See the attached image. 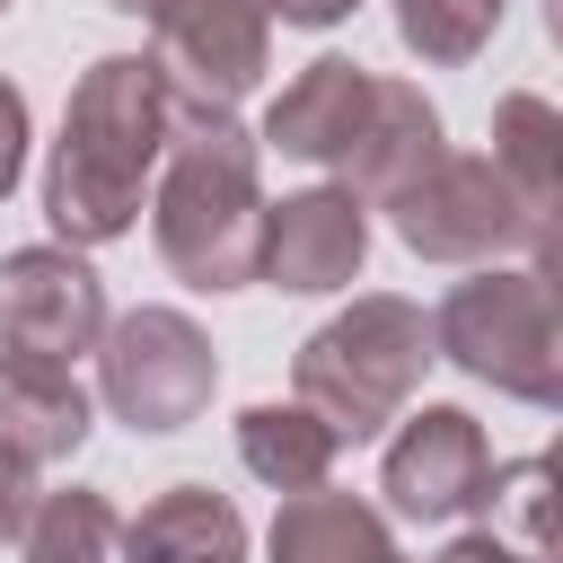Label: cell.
Listing matches in <instances>:
<instances>
[{"label":"cell","instance_id":"9c48e42d","mask_svg":"<svg viewBox=\"0 0 563 563\" xmlns=\"http://www.w3.org/2000/svg\"><path fill=\"white\" fill-rule=\"evenodd\" d=\"M484 466H493V449H484L475 413H457V405H422V413H405L378 493H387L396 519L449 528V519H466V510L484 501Z\"/></svg>","mask_w":563,"mask_h":563},{"label":"cell","instance_id":"8992f818","mask_svg":"<svg viewBox=\"0 0 563 563\" xmlns=\"http://www.w3.org/2000/svg\"><path fill=\"white\" fill-rule=\"evenodd\" d=\"M387 211H396V238H405L413 255L484 264V255H501V246H537V273H554V238L528 229V211L510 202V185H501L493 158H449V150H440Z\"/></svg>","mask_w":563,"mask_h":563},{"label":"cell","instance_id":"d6986e66","mask_svg":"<svg viewBox=\"0 0 563 563\" xmlns=\"http://www.w3.org/2000/svg\"><path fill=\"white\" fill-rule=\"evenodd\" d=\"M554 457H519V466H484V501L475 510H493V519H510V537H519V554H537V563H554Z\"/></svg>","mask_w":563,"mask_h":563},{"label":"cell","instance_id":"277c9868","mask_svg":"<svg viewBox=\"0 0 563 563\" xmlns=\"http://www.w3.org/2000/svg\"><path fill=\"white\" fill-rule=\"evenodd\" d=\"M431 343L466 378H484V387H501L519 405H554L563 396L554 273H475V282H457L440 299V317H431Z\"/></svg>","mask_w":563,"mask_h":563},{"label":"cell","instance_id":"7a4b0ae2","mask_svg":"<svg viewBox=\"0 0 563 563\" xmlns=\"http://www.w3.org/2000/svg\"><path fill=\"white\" fill-rule=\"evenodd\" d=\"M167 176H158V255L194 290H246L264 255V194H255V141L229 114H185L167 123Z\"/></svg>","mask_w":563,"mask_h":563},{"label":"cell","instance_id":"7402d4cb","mask_svg":"<svg viewBox=\"0 0 563 563\" xmlns=\"http://www.w3.org/2000/svg\"><path fill=\"white\" fill-rule=\"evenodd\" d=\"M18 167H26V97L0 79V194L18 185Z\"/></svg>","mask_w":563,"mask_h":563},{"label":"cell","instance_id":"30bf717a","mask_svg":"<svg viewBox=\"0 0 563 563\" xmlns=\"http://www.w3.org/2000/svg\"><path fill=\"white\" fill-rule=\"evenodd\" d=\"M361 246H369V220L343 185H317V194H290L264 211V255H255V282L273 290H343L361 273Z\"/></svg>","mask_w":563,"mask_h":563},{"label":"cell","instance_id":"5b68a950","mask_svg":"<svg viewBox=\"0 0 563 563\" xmlns=\"http://www.w3.org/2000/svg\"><path fill=\"white\" fill-rule=\"evenodd\" d=\"M97 387H106V405H114L132 431H185V422L211 405L220 361H211V343H202L194 317H176V308H132V317H114V325L97 334Z\"/></svg>","mask_w":563,"mask_h":563},{"label":"cell","instance_id":"484cf974","mask_svg":"<svg viewBox=\"0 0 563 563\" xmlns=\"http://www.w3.org/2000/svg\"><path fill=\"white\" fill-rule=\"evenodd\" d=\"M0 9H9V0H0Z\"/></svg>","mask_w":563,"mask_h":563},{"label":"cell","instance_id":"4fadbf2b","mask_svg":"<svg viewBox=\"0 0 563 563\" xmlns=\"http://www.w3.org/2000/svg\"><path fill=\"white\" fill-rule=\"evenodd\" d=\"M114 563H246V519L211 484H167L141 519H114Z\"/></svg>","mask_w":563,"mask_h":563},{"label":"cell","instance_id":"7c38bea8","mask_svg":"<svg viewBox=\"0 0 563 563\" xmlns=\"http://www.w3.org/2000/svg\"><path fill=\"white\" fill-rule=\"evenodd\" d=\"M361 106H369V70L325 53V62H308V70L264 106V150L308 158V167H334L343 141L361 132Z\"/></svg>","mask_w":563,"mask_h":563},{"label":"cell","instance_id":"8fae6325","mask_svg":"<svg viewBox=\"0 0 563 563\" xmlns=\"http://www.w3.org/2000/svg\"><path fill=\"white\" fill-rule=\"evenodd\" d=\"M440 158V114L413 79H369V106H361V132L343 141L334 176L352 202H396L422 167Z\"/></svg>","mask_w":563,"mask_h":563},{"label":"cell","instance_id":"e0dca14e","mask_svg":"<svg viewBox=\"0 0 563 563\" xmlns=\"http://www.w3.org/2000/svg\"><path fill=\"white\" fill-rule=\"evenodd\" d=\"M334 449H343V440H334L308 405H246V413H238V457H246V475H264L273 493L325 484Z\"/></svg>","mask_w":563,"mask_h":563},{"label":"cell","instance_id":"cb8c5ba5","mask_svg":"<svg viewBox=\"0 0 563 563\" xmlns=\"http://www.w3.org/2000/svg\"><path fill=\"white\" fill-rule=\"evenodd\" d=\"M282 26H334V18H352L361 0H264Z\"/></svg>","mask_w":563,"mask_h":563},{"label":"cell","instance_id":"52a82bcc","mask_svg":"<svg viewBox=\"0 0 563 563\" xmlns=\"http://www.w3.org/2000/svg\"><path fill=\"white\" fill-rule=\"evenodd\" d=\"M150 26H158L150 70L185 114H229L264 79V35H273L264 0H158Z\"/></svg>","mask_w":563,"mask_h":563},{"label":"cell","instance_id":"2e32d148","mask_svg":"<svg viewBox=\"0 0 563 563\" xmlns=\"http://www.w3.org/2000/svg\"><path fill=\"white\" fill-rule=\"evenodd\" d=\"M554 141H563V123H554L545 97L519 88V97L493 106V167H501V185H510V202L528 211L537 238H554Z\"/></svg>","mask_w":563,"mask_h":563},{"label":"cell","instance_id":"ac0fdd59","mask_svg":"<svg viewBox=\"0 0 563 563\" xmlns=\"http://www.w3.org/2000/svg\"><path fill=\"white\" fill-rule=\"evenodd\" d=\"M26 563H114V510L106 493H44L26 519Z\"/></svg>","mask_w":563,"mask_h":563},{"label":"cell","instance_id":"44dd1931","mask_svg":"<svg viewBox=\"0 0 563 563\" xmlns=\"http://www.w3.org/2000/svg\"><path fill=\"white\" fill-rule=\"evenodd\" d=\"M35 501H44V493H35V466H26L18 449H0V545H18V537H26Z\"/></svg>","mask_w":563,"mask_h":563},{"label":"cell","instance_id":"ba28073f","mask_svg":"<svg viewBox=\"0 0 563 563\" xmlns=\"http://www.w3.org/2000/svg\"><path fill=\"white\" fill-rule=\"evenodd\" d=\"M106 334V282L79 264V246H18L0 255V352L70 369Z\"/></svg>","mask_w":563,"mask_h":563},{"label":"cell","instance_id":"3957f363","mask_svg":"<svg viewBox=\"0 0 563 563\" xmlns=\"http://www.w3.org/2000/svg\"><path fill=\"white\" fill-rule=\"evenodd\" d=\"M422 361H431L422 308H405V299H352L334 325H317L299 343V405L334 440H378L405 413Z\"/></svg>","mask_w":563,"mask_h":563},{"label":"cell","instance_id":"5bb4252c","mask_svg":"<svg viewBox=\"0 0 563 563\" xmlns=\"http://www.w3.org/2000/svg\"><path fill=\"white\" fill-rule=\"evenodd\" d=\"M88 440V387L53 361H9L0 352V449H18L26 466H53Z\"/></svg>","mask_w":563,"mask_h":563},{"label":"cell","instance_id":"9a60e30c","mask_svg":"<svg viewBox=\"0 0 563 563\" xmlns=\"http://www.w3.org/2000/svg\"><path fill=\"white\" fill-rule=\"evenodd\" d=\"M273 563H405V554H396V537L369 501H352L334 484H308L273 519Z\"/></svg>","mask_w":563,"mask_h":563},{"label":"cell","instance_id":"6da1fadb","mask_svg":"<svg viewBox=\"0 0 563 563\" xmlns=\"http://www.w3.org/2000/svg\"><path fill=\"white\" fill-rule=\"evenodd\" d=\"M167 123H176V106H167L150 53L88 62V79L70 88L53 167H44V220H53L62 246H114V238H132L141 194H150L158 150H167Z\"/></svg>","mask_w":563,"mask_h":563},{"label":"cell","instance_id":"d4e9b609","mask_svg":"<svg viewBox=\"0 0 563 563\" xmlns=\"http://www.w3.org/2000/svg\"><path fill=\"white\" fill-rule=\"evenodd\" d=\"M106 9H123V18H150V9H158V0H106Z\"/></svg>","mask_w":563,"mask_h":563},{"label":"cell","instance_id":"603a6c76","mask_svg":"<svg viewBox=\"0 0 563 563\" xmlns=\"http://www.w3.org/2000/svg\"><path fill=\"white\" fill-rule=\"evenodd\" d=\"M431 563H537V554H519L501 528H475V537H457L449 554H431Z\"/></svg>","mask_w":563,"mask_h":563},{"label":"cell","instance_id":"ffe728a7","mask_svg":"<svg viewBox=\"0 0 563 563\" xmlns=\"http://www.w3.org/2000/svg\"><path fill=\"white\" fill-rule=\"evenodd\" d=\"M501 26V0H396V35L422 62H475Z\"/></svg>","mask_w":563,"mask_h":563}]
</instances>
